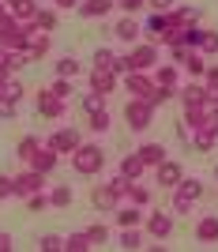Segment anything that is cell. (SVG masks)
Instances as JSON below:
<instances>
[{
  "label": "cell",
  "mask_w": 218,
  "mask_h": 252,
  "mask_svg": "<svg viewBox=\"0 0 218 252\" xmlns=\"http://www.w3.org/2000/svg\"><path fill=\"white\" fill-rule=\"evenodd\" d=\"M38 151H42V139H38V136H23L19 147H15V158H19V162H31Z\"/></svg>",
  "instance_id": "obj_24"
},
{
  "label": "cell",
  "mask_w": 218,
  "mask_h": 252,
  "mask_svg": "<svg viewBox=\"0 0 218 252\" xmlns=\"http://www.w3.org/2000/svg\"><path fill=\"white\" fill-rule=\"evenodd\" d=\"M49 91H53L57 98H72V79H61V75H57V79L49 83Z\"/></svg>",
  "instance_id": "obj_43"
},
{
  "label": "cell",
  "mask_w": 218,
  "mask_h": 252,
  "mask_svg": "<svg viewBox=\"0 0 218 252\" xmlns=\"http://www.w3.org/2000/svg\"><path fill=\"white\" fill-rule=\"evenodd\" d=\"M117 8L125 11V15H135V11L147 8V0H117Z\"/></svg>",
  "instance_id": "obj_47"
},
{
  "label": "cell",
  "mask_w": 218,
  "mask_h": 252,
  "mask_svg": "<svg viewBox=\"0 0 218 252\" xmlns=\"http://www.w3.org/2000/svg\"><path fill=\"white\" fill-rule=\"evenodd\" d=\"M169 98H177V87H166V83H155V94L147 98V102H151V105H155V109H158V105H166Z\"/></svg>",
  "instance_id": "obj_30"
},
{
  "label": "cell",
  "mask_w": 218,
  "mask_h": 252,
  "mask_svg": "<svg viewBox=\"0 0 218 252\" xmlns=\"http://www.w3.org/2000/svg\"><path fill=\"white\" fill-rule=\"evenodd\" d=\"M113 49H94V68H113Z\"/></svg>",
  "instance_id": "obj_44"
},
{
  "label": "cell",
  "mask_w": 218,
  "mask_h": 252,
  "mask_svg": "<svg viewBox=\"0 0 218 252\" xmlns=\"http://www.w3.org/2000/svg\"><path fill=\"white\" fill-rule=\"evenodd\" d=\"M49 200H53V207H72V200H75L72 185H57V189L49 192Z\"/></svg>",
  "instance_id": "obj_28"
},
{
  "label": "cell",
  "mask_w": 218,
  "mask_h": 252,
  "mask_svg": "<svg viewBox=\"0 0 218 252\" xmlns=\"http://www.w3.org/2000/svg\"><path fill=\"white\" fill-rule=\"evenodd\" d=\"M215 177H218V162H215Z\"/></svg>",
  "instance_id": "obj_58"
},
{
  "label": "cell",
  "mask_w": 218,
  "mask_h": 252,
  "mask_svg": "<svg viewBox=\"0 0 218 252\" xmlns=\"http://www.w3.org/2000/svg\"><path fill=\"white\" fill-rule=\"evenodd\" d=\"M4 94H8L11 102H23V94H27V91H23V83H19V79H8V87H4Z\"/></svg>",
  "instance_id": "obj_50"
},
{
  "label": "cell",
  "mask_w": 218,
  "mask_h": 252,
  "mask_svg": "<svg viewBox=\"0 0 218 252\" xmlns=\"http://www.w3.org/2000/svg\"><path fill=\"white\" fill-rule=\"evenodd\" d=\"M113 34H117V38H121V42H128V45H132L135 38L143 34V27H139V23H135L132 15H125V19H121V23H117V27H113Z\"/></svg>",
  "instance_id": "obj_21"
},
{
  "label": "cell",
  "mask_w": 218,
  "mask_h": 252,
  "mask_svg": "<svg viewBox=\"0 0 218 252\" xmlns=\"http://www.w3.org/2000/svg\"><path fill=\"white\" fill-rule=\"evenodd\" d=\"M128 200H132L135 207H147V203H151V192H147L143 185H135V181H132V189H128Z\"/></svg>",
  "instance_id": "obj_39"
},
{
  "label": "cell",
  "mask_w": 218,
  "mask_h": 252,
  "mask_svg": "<svg viewBox=\"0 0 218 252\" xmlns=\"http://www.w3.org/2000/svg\"><path fill=\"white\" fill-rule=\"evenodd\" d=\"M158 68V45L147 42V45H135L132 49V72H151Z\"/></svg>",
  "instance_id": "obj_7"
},
{
  "label": "cell",
  "mask_w": 218,
  "mask_h": 252,
  "mask_svg": "<svg viewBox=\"0 0 218 252\" xmlns=\"http://www.w3.org/2000/svg\"><path fill=\"white\" fill-rule=\"evenodd\" d=\"M109 125H113V117H109V109H98V113H91V132H105Z\"/></svg>",
  "instance_id": "obj_38"
},
{
  "label": "cell",
  "mask_w": 218,
  "mask_h": 252,
  "mask_svg": "<svg viewBox=\"0 0 218 252\" xmlns=\"http://www.w3.org/2000/svg\"><path fill=\"white\" fill-rule=\"evenodd\" d=\"M196 241L199 245H215L218 241V215H203L196 222Z\"/></svg>",
  "instance_id": "obj_14"
},
{
  "label": "cell",
  "mask_w": 218,
  "mask_h": 252,
  "mask_svg": "<svg viewBox=\"0 0 218 252\" xmlns=\"http://www.w3.org/2000/svg\"><path fill=\"white\" fill-rule=\"evenodd\" d=\"M192 203H196V200H192L188 192L177 189V196H173V215H188V211H192Z\"/></svg>",
  "instance_id": "obj_40"
},
{
  "label": "cell",
  "mask_w": 218,
  "mask_h": 252,
  "mask_svg": "<svg viewBox=\"0 0 218 252\" xmlns=\"http://www.w3.org/2000/svg\"><path fill=\"white\" fill-rule=\"evenodd\" d=\"M135 155H139V158L147 162V166L155 169V166H162V162H166V155H169V151L162 147V143H143V147L135 151Z\"/></svg>",
  "instance_id": "obj_20"
},
{
  "label": "cell",
  "mask_w": 218,
  "mask_h": 252,
  "mask_svg": "<svg viewBox=\"0 0 218 252\" xmlns=\"http://www.w3.org/2000/svg\"><path fill=\"white\" fill-rule=\"evenodd\" d=\"M27 64H31V57L23 49H0V75H15Z\"/></svg>",
  "instance_id": "obj_10"
},
{
  "label": "cell",
  "mask_w": 218,
  "mask_h": 252,
  "mask_svg": "<svg viewBox=\"0 0 218 252\" xmlns=\"http://www.w3.org/2000/svg\"><path fill=\"white\" fill-rule=\"evenodd\" d=\"M49 45H53V38L45 31H38V27H34V34H31V45H27V57H31V61H42L45 53H49Z\"/></svg>",
  "instance_id": "obj_17"
},
{
  "label": "cell",
  "mask_w": 218,
  "mask_h": 252,
  "mask_svg": "<svg viewBox=\"0 0 218 252\" xmlns=\"http://www.w3.org/2000/svg\"><path fill=\"white\" fill-rule=\"evenodd\" d=\"M38 113H42L45 121H61L64 117V98H57L49 87H45L42 94H38Z\"/></svg>",
  "instance_id": "obj_9"
},
{
  "label": "cell",
  "mask_w": 218,
  "mask_h": 252,
  "mask_svg": "<svg viewBox=\"0 0 218 252\" xmlns=\"http://www.w3.org/2000/svg\"><path fill=\"white\" fill-rule=\"evenodd\" d=\"M27 207H31V211H49L53 200L45 196V189H42V192H34V196H27Z\"/></svg>",
  "instance_id": "obj_41"
},
{
  "label": "cell",
  "mask_w": 218,
  "mask_h": 252,
  "mask_svg": "<svg viewBox=\"0 0 218 252\" xmlns=\"http://www.w3.org/2000/svg\"><path fill=\"white\" fill-rule=\"evenodd\" d=\"M147 233H151L155 241H166L169 233H173V215H166V211H155V215H147Z\"/></svg>",
  "instance_id": "obj_8"
},
{
  "label": "cell",
  "mask_w": 218,
  "mask_h": 252,
  "mask_svg": "<svg viewBox=\"0 0 218 252\" xmlns=\"http://www.w3.org/2000/svg\"><path fill=\"white\" fill-rule=\"evenodd\" d=\"M203 83H207V94H218V64H207V75H203Z\"/></svg>",
  "instance_id": "obj_46"
},
{
  "label": "cell",
  "mask_w": 218,
  "mask_h": 252,
  "mask_svg": "<svg viewBox=\"0 0 218 252\" xmlns=\"http://www.w3.org/2000/svg\"><path fill=\"white\" fill-rule=\"evenodd\" d=\"M113 87H117V72L113 68H94L91 72V91L94 94H113Z\"/></svg>",
  "instance_id": "obj_12"
},
{
  "label": "cell",
  "mask_w": 218,
  "mask_h": 252,
  "mask_svg": "<svg viewBox=\"0 0 218 252\" xmlns=\"http://www.w3.org/2000/svg\"><path fill=\"white\" fill-rule=\"evenodd\" d=\"M143 169H147V162L135 155V151H132V155H125V162H121V173H125L128 181H139V177H143Z\"/></svg>",
  "instance_id": "obj_22"
},
{
  "label": "cell",
  "mask_w": 218,
  "mask_h": 252,
  "mask_svg": "<svg viewBox=\"0 0 218 252\" xmlns=\"http://www.w3.org/2000/svg\"><path fill=\"white\" fill-rule=\"evenodd\" d=\"M53 4H57L61 11H72V8H79V0H53Z\"/></svg>",
  "instance_id": "obj_54"
},
{
  "label": "cell",
  "mask_w": 218,
  "mask_h": 252,
  "mask_svg": "<svg viewBox=\"0 0 218 252\" xmlns=\"http://www.w3.org/2000/svg\"><path fill=\"white\" fill-rule=\"evenodd\" d=\"M8 11H11V15H15L19 23L34 27V15H38V4H34V0H8Z\"/></svg>",
  "instance_id": "obj_16"
},
{
  "label": "cell",
  "mask_w": 218,
  "mask_h": 252,
  "mask_svg": "<svg viewBox=\"0 0 218 252\" xmlns=\"http://www.w3.org/2000/svg\"><path fill=\"white\" fill-rule=\"evenodd\" d=\"M11 181H15V196H23V200L45 189V173H38V169H31V166L23 169V173H15Z\"/></svg>",
  "instance_id": "obj_4"
},
{
  "label": "cell",
  "mask_w": 218,
  "mask_h": 252,
  "mask_svg": "<svg viewBox=\"0 0 218 252\" xmlns=\"http://www.w3.org/2000/svg\"><path fill=\"white\" fill-rule=\"evenodd\" d=\"M98 109H105V94H94V91H87L83 94V113H98Z\"/></svg>",
  "instance_id": "obj_33"
},
{
  "label": "cell",
  "mask_w": 218,
  "mask_h": 252,
  "mask_svg": "<svg viewBox=\"0 0 218 252\" xmlns=\"http://www.w3.org/2000/svg\"><path fill=\"white\" fill-rule=\"evenodd\" d=\"M57 162H61V155H57L53 147H45V143H42V151H38V155H34L31 162H27V166H31V169H38V173H45V177H49L53 169H57Z\"/></svg>",
  "instance_id": "obj_13"
},
{
  "label": "cell",
  "mask_w": 218,
  "mask_h": 252,
  "mask_svg": "<svg viewBox=\"0 0 218 252\" xmlns=\"http://www.w3.org/2000/svg\"><path fill=\"white\" fill-rule=\"evenodd\" d=\"M125 121H128V128H132V132H147V128L155 125V105L147 102V98H128Z\"/></svg>",
  "instance_id": "obj_2"
},
{
  "label": "cell",
  "mask_w": 218,
  "mask_h": 252,
  "mask_svg": "<svg viewBox=\"0 0 218 252\" xmlns=\"http://www.w3.org/2000/svg\"><path fill=\"white\" fill-rule=\"evenodd\" d=\"M79 72H83V64L75 61V57H61V61H57V75H61V79H75Z\"/></svg>",
  "instance_id": "obj_26"
},
{
  "label": "cell",
  "mask_w": 218,
  "mask_h": 252,
  "mask_svg": "<svg viewBox=\"0 0 218 252\" xmlns=\"http://www.w3.org/2000/svg\"><path fill=\"white\" fill-rule=\"evenodd\" d=\"M215 117H218V105H215Z\"/></svg>",
  "instance_id": "obj_59"
},
{
  "label": "cell",
  "mask_w": 218,
  "mask_h": 252,
  "mask_svg": "<svg viewBox=\"0 0 218 252\" xmlns=\"http://www.w3.org/2000/svg\"><path fill=\"white\" fill-rule=\"evenodd\" d=\"M4 15H11V11H8V0H0V19H4Z\"/></svg>",
  "instance_id": "obj_56"
},
{
  "label": "cell",
  "mask_w": 218,
  "mask_h": 252,
  "mask_svg": "<svg viewBox=\"0 0 218 252\" xmlns=\"http://www.w3.org/2000/svg\"><path fill=\"white\" fill-rule=\"evenodd\" d=\"M188 53H192V49H188V45H181V42H177V45H169V57H173L177 64H185V57H188Z\"/></svg>",
  "instance_id": "obj_52"
},
{
  "label": "cell",
  "mask_w": 218,
  "mask_h": 252,
  "mask_svg": "<svg viewBox=\"0 0 218 252\" xmlns=\"http://www.w3.org/2000/svg\"><path fill=\"white\" fill-rule=\"evenodd\" d=\"M117 8V0H79V15H83V19H105V15H109V11Z\"/></svg>",
  "instance_id": "obj_11"
},
{
  "label": "cell",
  "mask_w": 218,
  "mask_h": 252,
  "mask_svg": "<svg viewBox=\"0 0 218 252\" xmlns=\"http://www.w3.org/2000/svg\"><path fill=\"white\" fill-rule=\"evenodd\" d=\"M199 42H203V31H199V27H188V31H181V45H188V49H199Z\"/></svg>",
  "instance_id": "obj_37"
},
{
  "label": "cell",
  "mask_w": 218,
  "mask_h": 252,
  "mask_svg": "<svg viewBox=\"0 0 218 252\" xmlns=\"http://www.w3.org/2000/svg\"><path fill=\"white\" fill-rule=\"evenodd\" d=\"M181 102L185 105H207V83H192V79H188V83L181 87Z\"/></svg>",
  "instance_id": "obj_18"
},
{
  "label": "cell",
  "mask_w": 218,
  "mask_h": 252,
  "mask_svg": "<svg viewBox=\"0 0 218 252\" xmlns=\"http://www.w3.org/2000/svg\"><path fill=\"white\" fill-rule=\"evenodd\" d=\"M121 249L132 252V249H143V233H139V226H132V230L121 233Z\"/></svg>",
  "instance_id": "obj_31"
},
{
  "label": "cell",
  "mask_w": 218,
  "mask_h": 252,
  "mask_svg": "<svg viewBox=\"0 0 218 252\" xmlns=\"http://www.w3.org/2000/svg\"><path fill=\"white\" fill-rule=\"evenodd\" d=\"M207 121H211V105H185V121H181L185 128L196 132V128H203Z\"/></svg>",
  "instance_id": "obj_15"
},
{
  "label": "cell",
  "mask_w": 218,
  "mask_h": 252,
  "mask_svg": "<svg viewBox=\"0 0 218 252\" xmlns=\"http://www.w3.org/2000/svg\"><path fill=\"white\" fill-rule=\"evenodd\" d=\"M125 91L132 98H151L155 94V75H147V72H128L125 75Z\"/></svg>",
  "instance_id": "obj_5"
},
{
  "label": "cell",
  "mask_w": 218,
  "mask_h": 252,
  "mask_svg": "<svg viewBox=\"0 0 218 252\" xmlns=\"http://www.w3.org/2000/svg\"><path fill=\"white\" fill-rule=\"evenodd\" d=\"M38 245H42V252H64V237L61 233H45Z\"/></svg>",
  "instance_id": "obj_42"
},
{
  "label": "cell",
  "mask_w": 218,
  "mask_h": 252,
  "mask_svg": "<svg viewBox=\"0 0 218 252\" xmlns=\"http://www.w3.org/2000/svg\"><path fill=\"white\" fill-rule=\"evenodd\" d=\"M147 8H155V11H173V0H147Z\"/></svg>",
  "instance_id": "obj_53"
},
{
  "label": "cell",
  "mask_w": 218,
  "mask_h": 252,
  "mask_svg": "<svg viewBox=\"0 0 218 252\" xmlns=\"http://www.w3.org/2000/svg\"><path fill=\"white\" fill-rule=\"evenodd\" d=\"M8 196H15V181H11L8 173H0V203L8 200Z\"/></svg>",
  "instance_id": "obj_51"
},
{
  "label": "cell",
  "mask_w": 218,
  "mask_h": 252,
  "mask_svg": "<svg viewBox=\"0 0 218 252\" xmlns=\"http://www.w3.org/2000/svg\"><path fill=\"white\" fill-rule=\"evenodd\" d=\"M15 105L19 102H11L8 94H0V121H11V117H15Z\"/></svg>",
  "instance_id": "obj_49"
},
{
  "label": "cell",
  "mask_w": 218,
  "mask_h": 252,
  "mask_svg": "<svg viewBox=\"0 0 218 252\" xmlns=\"http://www.w3.org/2000/svg\"><path fill=\"white\" fill-rule=\"evenodd\" d=\"M185 68H188V75H192V79H199V75H207V61H203V53H188L185 57Z\"/></svg>",
  "instance_id": "obj_25"
},
{
  "label": "cell",
  "mask_w": 218,
  "mask_h": 252,
  "mask_svg": "<svg viewBox=\"0 0 218 252\" xmlns=\"http://www.w3.org/2000/svg\"><path fill=\"white\" fill-rule=\"evenodd\" d=\"M113 72L117 75H128V72H132V53H121V57H117V61H113Z\"/></svg>",
  "instance_id": "obj_48"
},
{
  "label": "cell",
  "mask_w": 218,
  "mask_h": 252,
  "mask_svg": "<svg viewBox=\"0 0 218 252\" xmlns=\"http://www.w3.org/2000/svg\"><path fill=\"white\" fill-rule=\"evenodd\" d=\"M155 181L162 185V189H177L181 181H185V169H181V162H173V158H166L162 166H155Z\"/></svg>",
  "instance_id": "obj_6"
},
{
  "label": "cell",
  "mask_w": 218,
  "mask_h": 252,
  "mask_svg": "<svg viewBox=\"0 0 218 252\" xmlns=\"http://www.w3.org/2000/svg\"><path fill=\"white\" fill-rule=\"evenodd\" d=\"M177 189H181V192H188L192 200H199V196H203V181H199V177H185L181 185H177Z\"/></svg>",
  "instance_id": "obj_35"
},
{
  "label": "cell",
  "mask_w": 218,
  "mask_h": 252,
  "mask_svg": "<svg viewBox=\"0 0 218 252\" xmlns=\"http://www.w3.org/2000/svg\"><path fill=\"white\" fill-rule=\"evenodd\" d=\"M79 143H83V139H79V132H75V128H57V132L45 139V147H53L57 155H68V158L75 155V147H79Z\"/></svg>",
  "instance_id": "obj_3"
},
{
  "label": "cell",
  "mask_w": 218,
  "mask_h": 252,
  "mask_svg": "<svg viewBox=\"0 0 218 252\" xmlns=\"http://www.w3.org/2000/svg\"><path fill=\"white\" fill-rule=\"evenodd\" d=\"M87 249H94L91 237H87V230L83 233H68V237H64V252H87Z\"/></svg>",
  "instance_id": "obj_27"
},
{
  "label": "cell",
  "mask_w": 218,
  "mask_h": 252,
  "mask_svg": "<svg viewBox=\"0 0 218 252\" xmlns=\"http://www.w3.org/2000/svg\"><path fill=\"white\" fill-rule=\"evenodd\" d=\"M72 169L79 177H94V173H102L105 169V151L102 143H79L72 155Z\"/></svg>",
  "instance_id": "obj_1"
},
{
  "label": "cell",
  "mask_w": 218,
  "mask_h": 252,
  "mask_svg": "<svg viewBox=\"0 0 218 252\" xmlns=\"http://www.w3.org/2000/svg\"><path fill=\"white\" fill-rule=\"evenodd\" d=\"M0 252H11V233L0 230Z\"/></svg>",
  "instance_id": "obj_55"
},
{
  "label": "cell",
  "mask_w": 218,
  "mask_h": 252,
  "mask_svg": "<svg viewBox=\"0 0 218 252\" xmlns=\"http://www.w3.org/2000/svg\"><path fill=\"white\" fill-rule=\"evenodd\" d=\"M139 222H143V215H139V207H135V203L117 207V226H121V230H132V226H139Z\"/></svg>",
  "instance_id": "obj_23"
},
{
  "label": "cell",
  "mask_w": 218,
  "mask_h": 252,
  "mask_svg": "<svg viewBox=\"0 0 218 252\" xmlns=\"http://www.w3.org/2000/svg\"><path fill=\"white\" fill-rule=\"evenodd\" d=\"M155 83L177 87V64H158V68H155Z\"/></svg>",
  "instance_id": "obj_32"
},
{
  "label": "cell",
  "mask_w": 218,
  "mask_h": 252,
  "mask_svg": "<svg viewBox=\"0 0 218 252\" xmlns=\"http://www.w3.org/2000/svg\"><path fill=\"white\" fill-rule=\"evenodd\" d=\"M34 27H38V31H57V11L53 8H38V15H34Z\"/></svg>",
  "instance_id": "obj_29"
},
{
  "label": "cell",
  "mask_w": 218,
  "mask_h": 252,
  "mask_svg": "<svg viewBox=\"0 0 218 252\" xmlns=\"http://www.w3.org/2000/svg\"><path fill=\"white\" fill-rule=\"evenodd\" d=\"M199 53H203V57H215V53H218V31H203V42H199Z\"/></svg>",
  "instance_id": "obj_34"
},
{
  "label": "cell",
  "mask_w": 218,
  "mask_h": 252,
  "mask_svg": "<svg viewBox=\"0 0 218 252\" xmlns=\"http://www.w3.org/2000/svg\"><path fill=\"white\" fill-rule=\"evenodd\" d=\"M87 237H91V245L98 249V245H105V241H109V230H105L102 222H94V226H87Z\"/></svg>",
  "instance_id": "obj_36"
},
{
  "label": "cell",
  "mask_w": 218,
  "mask_h": 252,
  "mask_svg": "<svg viewBox=\"0 0 218 252\" xmlns=\"http://www.w3.org/2000/svg\"><path fill=\"white\" fill-rule=\"evenodd\" d=\"M8 79H11V75H0V94H4V87H8Z\"/></svg>",
  "instance_id": "obj_57"
},
{
  "label": "cell",
  "mask_w": 218,
  "mask_h": 252,
  "mask_svg": "<svg viewBox=\"0 0 218 252\" xmlns=\"http://www.w3.org/2000/svg\"><path fill=\"white\" fill-rule=\"evenodd\" d=\"M109 189H113V192H117V196H121V200H125V196H128V189H132V181H128V177H125V173H117V177H113V181H109Z\"/></svg>",
  "instance_id": "obj_45"
},
{
  "label": "cell",
  "mask_w": 218,
  "mask_h": 252,
  "mask_svg": "<svg viewBox=\"0 0 218 252\" xmlns=\"http://www.w3.org/2000/svg\"><path fill=\"white\" fill-rule=\"evenodd\" d=\"M91 203H94L98 211H117L121 196H117V192L109 189V185H102V189H94V192H91Z\"/></svg>",
  "instance_id": "obj_19"
}]
</instances>
